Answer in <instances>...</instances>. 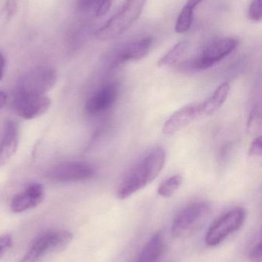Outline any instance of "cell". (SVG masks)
Here are the masks:
<instances>
[{
	"label": "cell",
	"instance_id": "cell-1",
	"mask_svg": "<svg viewBox=\"0 0 262 262\" xmlns=\"http://www.w3.org/2000/svg\"><path fill=\"white\" fill-rule=\"evenodd\" d=\"M166 160L163 148L150 151L125 176L117 189V198L126 200L150 184L163 170Z\"/></svg>",
	"mask_w": 262,
	"mask_h": 262
},
{
	"label": "cell",
	"instance_id": "cell-2",
	"mask_svg": "<svg viewBox=\"0 0 262 262\" xmlns=\"http://www.w3.org/2000/svg\"><path fill=\"white\" fill-rule=\"evenodd\" d=\"M211 215L212 208L208 203L197 202L189 205L174 219L172 235L177 238L192 236L206 226Z\"/></svg>",
	"mask_w": 262,
	"mask_h": 262
},
{
	"label": "cell",
	"instance_id": "cell-3",
	"mask_svg": "<svg viewBox=\"0 0 262 262\" xmlns=\"http://www.w3.org/2000/svg\"><path fill=\"white\" fill-rule=\"evenodd\" d=\"M146 2V0H126L119 11L95 32V38L106 41L122 35L138 19Z\"/></svg>",
	"mask_w": 262,
	"mask_h": 262
},
{
	"label": "cell",
	"instance_id": "cell-4",
	"mask_svg": "<svg viewBox=\"0 0 262 262\" xmlns=\"http://www.w3.org/2000/svg\"><path fill=\"white\" fill-rule=\"evenodd\" d=\"M238 46L235 38H218L206 45L198 56L185 61L182 66L189 70H206L232 53Z\"/></svg>",
	"mask_w": 262,
	"mask_h": 262
},
{
	"label": "cell",
	"instance_id": "cell-5",
	"mask_svg": "<svg viewBox=\"0 0 262 262\" xmlns=\"http://www.w3.org/2000/svg\"><path fill=\"white\" fill-rule=\"evenodd\" d=\"M73 235L65 229H52L40 235L31 245L19 262H38L43 255L61 249L72 242Z\"/></svg>",
	"mask_w": 262,
	"mask_h": 262
},
{
	"label": "cell",
	"instance_id": "cell-6",
	"mask_svg": "<svg viewBox=\"0 0 262 262\" xmlns=\"http://www.w3.org/2000/svg\"><path fill=\"white\" fill-rule=\"evenodd\" d=\"M246 218L243 208H235L217 219L210 226L206 235V243L209 246H217L223 243L232 233L239 230Z\"/></svg>",
	"mask_w": 262,
	"mask_h": 262
},
{
	"label": "cell",
	"instance_id": "cell-7",
	"mask_svg": "<svg viewBox=\"0 0 262 262\" xmlns=\"http://www.w3.org/2000/svg\"><path fill=\"white\" fill-rule=\"evenodd\" d=\"M56 71L51 66H39L20 78L16 92L33 95H46L55 86Z\"/></svg>",
	"mask_w": 262,
	"mask_h": 262
},
{
	"label": "cell",
	"instance_id": "cell-8",
	"mask_svg": "<svg viewBox=\"0 0 262 262\" xmlns=\"http://www.w3.org/2000/svg\"><path fill=\"white\" fill-rule=\"evenodd\" d=\"M95 167L84 162H67L51 168L46 174L49 180L57 183H75L90 180L95 175Z\"/></svg>",
	"mask_w": 262,
	"mask_h": 262
},
{
	"label": "cell",
	"instance_id": "cell-9",
	"mask_svg": "<svg viewBox=\"0 0 262 262\" xmlns=\"http://www.w3.org/2000/svg\"><path fill=\"white\" fill-rule=\"evenodd\" d=\"M51 100L46 95L15 92L12 107L16 115L25 120L39 118L48 112Z\"/></svg>",
	"mask_w": 262,
	"mask_h": 262
},
{
	"label": "cell",
	"instance_id": "cell-10",
	"mask_svg": "<svg viewBox=\"0 0 262 262\" xmlns=\"http://www.w3.org/2000/svg\"><path fill=\"white\" fill-rule=\"evenodd\" d=\"M119 88L116 83L105 84L88 98L86 112L91 116L101 115L109 110L116 101Z\"/></svg>",
	"mask_w": 262,
	"mask_h": 262
},
{
	"label": "cell",
	"instance_id": "cell-11",
	"mask_svg": "<svg viewBox=\"0 0 262 262\" xmlns=\"http://www.w3.org/2000/svg\"><path fill=\"white\" fill-rule=\"evenodd\" d=\"M44 196L43 185L31 183L12 198L10 203L11 211L13 213H21L33 209L43 202Z\"/></svg>",
	"mask_w": 262,
	"mask_h": 262
},
{
	"label": "cell",
	"instance_id": "cell-12",
	"mask_svg": "<svg viewBox=\"0 0 262 262\" xmlns=\"http://www.w3.org/2000/svg\"><path fill=\"white\" fill-rule=\"evenodd\" d=\"M200 117L199 104H191L178 109L169 117L163 125V132L166 135L175 134L189 125L195 118Z\"/></svg>",
	"mask_w": 262,
	"mask_h": 262
},
{
	"label": "cell",
	"instance_id": "cell-13",
	"mask_svg": "<svg viewBox=\"0 0 262 262\" xmlns=\"http://www.w3.org/2000/svg\"><path fill=\"white\" fill-rule=\"evenodd\" d=\"M18 127L13 121H8L0 140V169L15 154L18 144Z\"/></svg>",
	"mask_w": 262,
	"mask_h": 262
},
{
	"label": "cell",
	"instance_id": "cell-14",
	"mask_svg": "<svg viewBox=\"0 0 262 262\" xmlns=\"http://www.w3.org/2000/svg\"><path fill=\"white\" fill-rule=\"evenodd\" d=\"M152 45V39L149 37L129 43L118 52L115 62L120 64L126 61L143 59L149 54Z\"/></svg>",
	"mask_w": 262,
	"mask_h": 262
},
{
	"label": "cell",
	"instance_id": "cell-15",
	"mask_svg": "<svg viewBox=\"0 0 262 262\" xmlns=\"http://www.w3.org/2000/svg\"><path fill=\"white\" fill-rule=\"evenodd\" d=\"M164 248V236L161 232H156L142 249L137 262H159Z\"/></svg>",
	"mask_w": 262,
	"mask_h": 262
},
{
	"label": "cell",
	"instance_id": "cell-16",
	"mask_svg": "<svg viewBox=\"0 0 262 262\" xmlns=\"http://www.w3.org/2000/svg\"><path fill=\"white\" fill-rule=\"evenodd\" d=\"M229 91L230 85L228 83H223L217 88L209 99L199 103L200 116H209L215 113L226 102Z\"/></svg>",
	"mask_w": 262,
	"mask_h": 262
},
{
	"label": "cell",
	"instance_id": "cell-17",
	"mask_svg": "<svg viewBox=\"0 0 262 262\" xmlns=\"http://www.w3.org/2000/svg\"><path fill=\"white\" fill-rule=\"evenodd\" d=\"M189 47L187 41H182L175 45L161 59L158 61V66H169L175 64L183 58Z\"/></svg>",
	"mask_w": 262,
	"mask_h": 262
},
{
	"label": "cell",
	"instance_id": "cell-18",
	"mask_svg": "<svg viewBox=\"0 0 262 262\" xmlns=\"http://www.w3.org/2000/svg\"><path fill=\"white\" fill-rule=\"evenodd\" d=\"M183 182L182 176L175 175L163 181L158 186V194L163 198H169L175 194Z\"/></svg>",
	"mask_w": 262,
	"mask_h": 262
},
{
	"label": "cell",
	"instance_id": "cell-19",
	"mask_svg": "<svg viewBox=\"0 0 262 262\" xmlns=\"http://www.w3.org/2000/svg\"><path fill=\"white\" fill-rule=\"evenodd\" d=\"M193 10L194 9L187 5L182 9L175 23V29L177 33H184L190 29L193 21Z\"/></svg>",
	"mask_w": 262,
	"mask_h": 262
},
{
	"label": "cell",
	"instance_id": "cell-20",
	"mask_svg": "<svg viewBox=\"0 0 262 262\" xmlns=\"http://www.w3.org/2000/svg\"><path fill=\"white\" fill-rule=\"evenodd\" d=\"M85 38H86V27L80 26V24L75 25L74 27L71 28L68 33V47L71 50H75L83 42Z\"/></svg>",
	"mask_w": 262,
	"mask_h": 262
},
{
	"label": "cell",
	"instance_id": "cell-21",
	"mask_svg": "<svg viewBox=\"0 0 262 262\" xmlns=\"http://www.w3.org/2000/svg\"><path fill=\"white\" fill-rule=\"evenodd\" d=\"M249 130L256 132L261 128V110L259 107H255L251 112L249 120Z\"/></svg>",
	"mask_w": 262,
	"mask_h": 262
},
{
	"label": "cell",
	"instance_id": "cell-22",
	"mask_svg": "<svg viewBox=\"0 0 262 262\" xmlns=\"http://www.w3.org/2000/svg\"><path fill=\"white\" fill-rule=\"evenodd\" d=\"M248 15L250 19L255 21H258L261 19V0H252Z\"/></svg>",
	"mask_w": 262,
	"mask_h": 262
},
{
	"label": "cell",
	"instance_id": "cell-23",
	"mask_svg": "<svg viewBox=\"0 0 262 262\" xmlns=\"http://www.w3.org/2000/svg\"><path fill=\"white\" fill-rule=\"evenodd\" d=\"M249 261L251 262H262L261 240L259 238L258 242L254 244L251 250L249 251Z\"/></svg>",
	"mask_w": 262,
	"mask_h": 262
},
{
	"label": "cell",
	"instance_id": "cell-24",
	"mask_svg": "<svg viewBox=\"0 0 262 262\" xmlns=\"http://www.w3.org/2000/svg\"><path fill=\"white\" fill-rule=\"evenodd\" d=\"M99 0H77V8L80 12H88L96 9Z\"/></svg>",
	"mask_w": 262,
	"mask_h": 262
},
{
	"label": "cell",
	"instance_id": "cell-25",
	"mask_svg": "<svg viewBox=\"0 0 262 262\" xmlns=\"http://www.w3.org/2000/svg\"><path fill=\"white\" fill-rule=\"evenodd\" d=\"M112 2L113 0H99L95 11V16L102 17L106 15L110 10Z\"/></svg>",
	"mask_w": 262,
	"mask_h": 262
},
{
	"label": "cell",
	"instance_id": "cell-26",
	"mask_svg": "<svg viewBox=\"0 0 262 262\" xmlns=\"http://www.w3.org/2000/svg\"><path fill=\"white\" fill-rule=\"evenodd\" d=\"M12 238L11 235H3L0 236V258L12 247Z\"/></svg>",
	"mask_w": 262,
	"mask_h": 262
},
{
	"label": "cell",
	"instance_id": "cell-27",
	"mask_svg": "<svg viewBox=\"0 0 262 262\" xmlns=\"http://www.w3.org/2000/svg\"><path fill=\"white\" fill-rule=\"evenodd\" d=\"M262 152L261 137L255 138L249 147V154L250 157H260Z\"/></svg>",
	"mask_w": 262,
	"mask_h": 262
},
{
	"label": "cell",
	"instance_id": "cell-28",
	"mask_svg": "<svg viewBox=\"0 0 262 262\" xmlns=\"http://www.w3.org/2000/svg\"><path fill=\"white\" fill-rule=\"evenodd\" d=\"M19 0H6V13L8 18H12L17 13Z\"/></svg>",
	"mask_w": 262,
	"mask_h": 262
},
{
	"label": "cell",
	"instance_id": "cell-29",
	"mask_svg": "<svg viewBox=\"0 0 262 262\" xmlns=\"http://www.w3.org/2000/svg\"><path fill=\"white\" fill-rule=\"evenodd\" d=\"M5 69H6V58L3 52L0 51V81L4 76Z\"/></svg>",
	"mask_w": 262,
	"mask_h": 262
},
{
	"label": "cell",
	"instance_id": "cell-30",
	"mask_svg": "<svg viewBox=\"0 0 262 262\" xmlns=\"http://www.w3.org/2000/svg\"><path fill=\"white\" fill-rule=\"evenodd\" d=\"M7 100V94L3 91H0V111L4 107Z\"/></svg>",
	"mask_w": 262,
	"mask_h": 262
},
{
	"label": "cell",
	"instance_id": "cell-31",
	"mask_svg": "<svg viewBox=\"0 0 262 262\" xmlns=\"http://www.w3.org/2000/svg\"><path fill=\"white\" fill-rule=\"evenodd\" d=\"M204 1V0H189L187 3V6H190L192 9H195L197 6H198L199 3H201V2Z\"/></svg>",
	"mask_w": 262,
	"mask_h": 262
}]
</instances>
